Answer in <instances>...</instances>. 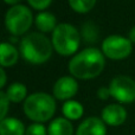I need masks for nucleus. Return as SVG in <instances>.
<instances>
[{"label": "nucleus", "instance_id": "obj_1", "mask_svg": "<svg viewBox=\"0 0 135 135\" xmlns=\"http://www.w3.org/2000/svg\"><path fill=\"white\" fill-rule=\"evenodd\" d=\"M105 65L104 55L96 47H86L74 56L69 62V71L78 79L97 77Z\"/></svg>", "mask_w": 135, "mask_h": 135}, {"label": "nucleus", "instance_id": "obj_2", "mask_svg": "<svg viewBox=\"0 0 135 135\" xmlns=\"http://www.w3.org/2000/svg\"><path fill=\"white\" fill-rule=\"evenodd\" d=\"M52 42L39 32L24 36L20 42V55L31 64H43L52 55Z\"/></svg>", "mask_w": 135, "mask_h": 135}, {"label": "nucleus", "instance_id": "obj_3", "mask_svg": "<svg viewBox=\"0 0 135 135\" xmlns=\"http://www.w3.org/2000/svg\"><path fill=\"white\" fill-rule=\"evenodd\" d=\"M56 101L55 97L45 93H35L24 101V113L30 120L43 123L55 115Z\"/></svg>", "mask_w": 135, "mask_h": 135}, {"label": "nucleus", "instance_id": "obj_4", "mask_svg": "<svg viewBox=\"0 0 135 135\" xmlns=\"http://www.w3.org/2000/svg\"><path fill=\"white\" fill-rule=\"evenodd\" d=\"M52 46L61 56H71L77 51L81 43V35L74 25L58 24L52 32Z\"/></svg>", "mask_w": 135, "mask_h": 135}, {"label": "nucleus", "instance_id": "obj_5", "mask_svg": "<svg viewBox=\"0 0 135 135\" xmlns=\"http://www.w3.org/2000/svg\"><path fill=\"white\" fill-rule=\"evenodd\" d=\"M33 21L32 12L24 5H16L8 8L5 16V25L7 31L13 36L25 35Z\"/></svg>", "mask_w": 135, "mask_h": 135}, {"label": "nucleus", "instance_id": "obj_6", "mask_svg": "<svg viewBox=\"0 0 135 135\" xmlns=\"http://www.w3.org/2000/svg\"><path fill=\"white\" fill-rule=\"evenodd\" d=\"M133 45L129 38H124L120 35H110L103 40L102 52L110 59H124L132 54Z\"/></svg>", "mask_w": 135, "mask_h": 135}, {"label": "nucleus", "instance_id": "obj_7", "mask_svg": "<svg viewBox=\"0 0 135 135\" xmlns=\"http://www.w3.org/2000/svg\"><path fill=\"white\" fill-rule=\"evenodd\" d=\"M112 96L121 103H132L135 101V81L128 76H116L109 84Z\"/></svg>", "mask_w": 135, "mask_h": 135}, {"label": "nucleus", "instance_id": "obj_8", "mask_svg": "<svg viewBox=\"0 0 135 135\" xmlns=\"http://www.w3.org/2000/svg\"><path fill=\"white\" fill-rule=\"evenodd\" d=\"M78 90V84L74 77L64 76L57 79L54 85V97L57 100L66 101L74 97Z\"/></svg>", "mask_w": 135, "mask_h": 135}, {"label": "nucleus", "instance_id": "obj_9", "mask_svg": "<svg viewBox=\"0 0 135 135\" xmlns=\"http://www.w3.org/2000/svg\"><path fill=\"white\" fill-rule=\"evenodd\" d=\"M105 124L113 127L121 126L122 123H124L127 119V112L121 104H108L107 107H104L102 109V117Z\"/></svg>", "mask_w": 135, "mask_h": 135}, {"label": "nucleus", "instance_id": "obj_10", "mask_svg": "<svg viewBox=\"0 0 135 135\" xmlns=\"http://www.w3.org/2000/svg\"><path fill=\"white\" fill-rule=\"evenodd\" d=\"M107 128L102 119L91 116L85 119L78 126L76 135H105Z\"/></svg>", "mask_w": 135, "mask_h": 135}, {"label": "nucleus", "instance_id": "obj_11", "mask_svg": "<svg viewBox=\"0 0 135 135\" xmlns=\"http://www.w3.org/2000/svg\"><path fill=\"white\" fill-rule=\"evenodd\" d=\"M23 122L16 117H6L0 121V135H25Z\"/></svg>", "mask_w": 135, "mask_h": 135}, {"label": "nucleus", "instance_id": "obj_12", "mask_svg": "<svg viewBox=\"0 0 135 135\" xmlns=\"http://www.w3.org/2000/svg\"><path fill=\"white\" fill-rule=\"evenodd\" d=\"M47 135H74L72 123L65 117H57L47 127Z\"/></svg>", "mask_w": 135, "mask_h": 135}, {"label": "nucleus", "instance_id": "obj_13", "mask_svg": "<svg viewBox=\"0 0 135 135\" xmlns=\"http://www.w3.org/2000/svg\"><path fill=\"white\" fill-rule=\"evenodd\" d=\"M18 50L11 44V43H1L0 46V63L1 68L13 66L18 61Z\"/></svg>", "mask_w": 135, "mask_h": 135}, {"label": "nucleus", "instance_id": "obj_14", "mask_svg": "<svg viewBox=\"0 0 135 135\" xmlns=\"http://www.w3.org/2000/svg\"><path fill=\"white\" fill-rule=\"evenodd\" d=\"M35 24L40 32H54L57 27L56 17L50 12H40L35 19Z\"/></svg>", "mask_w": 135, "mask_h": 135}, {"label": "nucleus", "instance_id": "obj_15", "mask_svg": "<svg viewBox=\"0 0 135 135\" xmlns=\"http://www.w3.org/2000/svg\"><path fill=\"white\" fill-rule=\"evenodd\" d=\"M8 97L9 102H13V103H19L21 101H25L26 95H27V89L24 84L18 83V82H14L12 83L11 85L7 88V90L5 91Z\"/></svg>", "mask_w": 135, "mask_h": 135}, {"label": "nucleus", "instance_id": "obj_16", "mask_svg": "<svg viewBox=\"0 0 135 135\" xmlns=\"http://www.w3.org/2000/svg\"><path fill=\"white\" fill-rule=\"evenodd\" d=\"M62 112H63V115L65 116V119L68 120H78L82 117L84 110H83V105L79 102L69 100L63 104Z\"/></svg>", "mask_w": 135, "mask_h": 135}, {"label": "nucleus", "instance_id": "obj_17", "mask_svg": "<svg viewBox=\"0 0 135 135\" xmlns=\"http://www.w3.org/2000/svg\"><path fill=\"white\" fill-rule=\"evenodd\" d=\"M96 4V0H69V5L77 13H86L91 11Z\"/></svg>", "mask_w": 135, "mask_h": 135}, {"label": "nucleus", "instance_id": "obj_18", "mask_svg": "<svg viewBox=\"0 0 135 135\" xmlns=\"http://www.w3.org/2000/svg\"><path fill=\"white\" fill-rule=\"evenodd\" d=\"M82 36H83V39L88 43L96 42L98 38V30L95 24L90 23V21L84 24L82 27Z\"/></svg>", "mask_w": 135, "mask_h": 135}, {"label": "nucleus", "instance_id": "obj_19", "mask_svg": "<svg viewBox=\"0 0 135 135\" xmlns=\"http://www.w3.org/2000/svg\"><path fill=\"white\" fill-rule=\"evenodd\" d=\"M46 134H47V131L44 124L37 123V122L30 124L26 128V133H25V135H46Z\"/></svg>", "mask_w": 135, "mask_h": 135}, {"label": "nucleus", "instance_id": "obj_20", "mask_svg": "<svg viewBox=\"0 0 135 135\" xmlns=\"http://www.w3.org/2000/svg\"><path fill=\"white\" fill-rule=\"evenodd\" d=\"M8 104L9 100L7 97L5 91H0V105H1V110H0V119L4 120L6 119V114L8 112Z\"/></svg>", "mask_w": 135, "mask_h": 135}, {"label": "nucleus", "instance_id": "obj_21", "mask_svg": "<svg viewBox=\"0 0 135 135\" xmlns=\"http://www.w3.org/2000/svg\"><path fill=\"white\" fill-rule=\"evenodd\" d=\"M28 5L31 7H33L35 9L38 11H44L45 8L50 6V4L52 2V0H27Z\"/></svg>", "mask_w": 135, "mask_h": 135}, {"label": "nucleus", "instance_id": "obj_22", "mask_svg": "<svg viewBox=\"0 0 135 135\" xmlns=\"http://www.w3.org/2000/svg\"><path fill=\"white\" fill-rule=\"evenodd\" d=\"M110 96H112V94H110L109 88L101 86V88L97 90V97L100 98V100H108Z\"/></svg>", "mask_w": 135, "mask_h": 135}, {"label": "nucleus", "instance_id": "obj_23", "mask_svg": "<svg viewBox=\"0 0 135 135\" xmlns=\"http://www.w3.org/2000/svg\"><path fill=\"white\" fill-rule=\"evenodd\" d=\"M0 76H1V81H0V88H4L6 84V72H5L4 68L0 69Z\"/></svg>", "mask_w": 135, "mask_h": 135}, {"label": "nucleus", "instance_id": "obj_24", "mask_svg": "<svg viewBox=\"0 0 135 135\" xmlns=\"http://www.w3.org/2000/svg\"><path fill=\"white\" fill-rule=\"evenodd\" d=\"M128 36H129V40H131L132 43H135V26L129 30V35Z\"/></svg>", "mask_w": 135, "mask_h": 135}, {"label": "nucleus", "instance_id": "obj_25", "mask_svg": "<svg viewBox=\"0 0 135 135\" xmlns=\"http://www.w3.org/2000/svg\"><path fill=\"white\" fill-rule=\"evenodd\" d=\"M5 2H6L7 5H13V6H16V5H18L19 1H21V0H4Z\"/></svg>", "mask_w": 135, "mask_h": 135}]
</instances>
